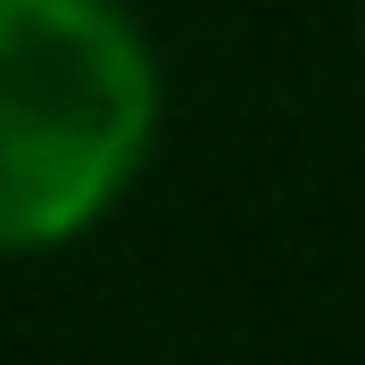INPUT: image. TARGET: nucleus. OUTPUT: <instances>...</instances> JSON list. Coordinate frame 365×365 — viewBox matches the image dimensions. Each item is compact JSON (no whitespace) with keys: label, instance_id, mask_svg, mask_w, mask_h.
I'll list each match as a JSON object with an SVG mask.
<instances>
[{"label":"nucleus","instance_id":"obj_1","mask_svg":"<svg viewBox=\"0 0 365 365\" xmlns=\"http://www.w3.org/2000/svg\"><path fill=\"white\" fill-rule=\"evenodd\" d=\"M158 141V50L125 0H0V257L91 232Z\"/></svg>","mask_w":365,"mask_h":365}]
</instances>
